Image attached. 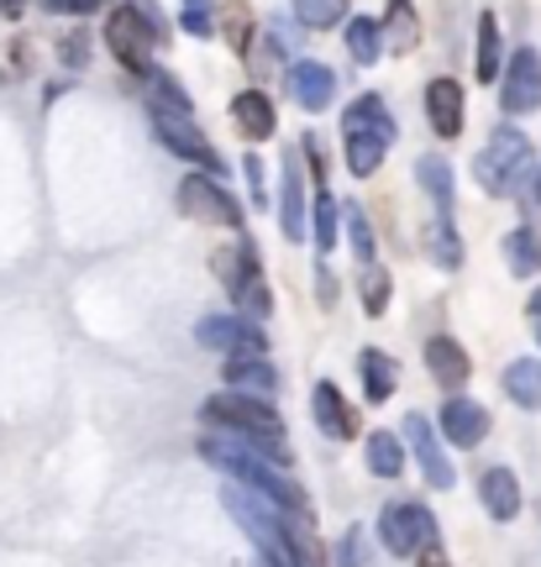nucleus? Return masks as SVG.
I'll return each mask as SVG.
<instances>
[{
    "mask_svg": "<svg viewBox=\"0 0 541 567\" xmlns=\"http://www.w3.org/2000/svg\"><path fill=\"white\" fill-rule=\"evenodd\" d=\"M426 247H431V264L437 268H462V243H458V231H452V210H437L431 216V226H426Z\"/></svg>",
    "mask_w": 541,
    "mask_h": 567,
    "instance_id": "nucleus-26",
    "label": "nucleus"
},
{
    "mask_svg": "<svg viewBox=\"0 0 541 567\" xmlns=\"http://www.w3.org/2000/svg\"><path fill=\"white\" fill-rule=\"evenodd\" d=\"M537 342H541V321H537Z\"/></svg>",
    "mask_w": 541,
    "mask_h": 567,
    "instance_id": "nucleus-44",
    "label": "nucleus"
},
{
    "mask_svg": "<svg viewBox=\"0 0 541 567\" xmlns=\"http://www.w3.org/2000/svg\"><path fill=\"white\" fill-rule=\"evenodd\" d=\"M347 53H353V63H379L384 53V32H379V21H368V17H353L347 21Z\"/></svg>",
    "mask_w": 541,
    "mask_h": 567,
    "instance_id": "nucleus-28",
    "label": "nucleus"
},
{
    "mask_svg": "<svg viewBox=\"0 0 541 567\" xmlns=\"http://www.w3.org/2000/svg\"><path fill=\"white\" fill-rule=\"evenodd\" d=\"M153 132L163 137V147H169V153H180V158L201 163V168H211V174L221 168L216 142H205V132L190 122V116H153Z\"/></svg>",
    "mask_w": 541,
    "mask_h": 567,
    "instance_id": "nucleus-13",
    "label": "nucleus"
},
{
    "mask_svg": "<svg viewBox=\"0 0 541 567\" xmlns=\"http://www.w3.org/2000/svg\"><path fill=\"white\" fill-rule=\"evenodd\" d=\"M421 567H447V563H441V557H437V551H431V557H426V563Z\"/></svg>",
    "mask_w": 541,
    "mask_h": 567,
    "instance_id": "nucleus-42",
    "label": "nucleus"
},
{
    "mask_svg": "<svg viewBox=\"0 0 541 567\" xmlns=\"http://www.w3.org/2000/svg\"><path fill=\"white\" fill-rule=\"evenodd\" d=\"M310 415H316V425H321L331 442H353L363 425H358V410L341 400V389L331 384V379H321V384L310 389Z\"/></svg>",
    "mask_w": 541,
    "mask_h": 567,
    "instance_id": "nucleus-14",
    "label": "nucleus"
},
{
    "mask_svg": "<svg viewBox=\"0 0 541 567\" xmlns=\"http://www.w3.org/2000/svg\"><path fill=\"white\" fill-rule=\"evenodd\" d=\"M525 310H531V321H541V289L531 295V305H525Z\"/></svg>",
    "mask_w": 541,
    "mask_h": 567,
    "instance_id": "nucleus-41",
    "label": "nucleus"
},
{
    "mask_svg": "<svg viewBox=\"0 0 541 567\" xmlns=\"http://www.w3.org/2000/svg\"><path fill=\"white\" fill-rule=\"evenodd\" d=\"M195 342L205 347V352H226V358H242V352H263V331L247 316H205L201 326H195Z\"/></svg>",
    "mask_w": 541,
    "mask_h": 567,
    "instance_id": "nucleus-11",
    "label": "nucleus"
},
{
    "mask_svg": "<svg viewBox=\"0 0 541 567\" xmlns=\"http://www.w3.org/2000/svg\"><path fill=\"white\" fill-rule=\"evenodd\" d=\"M400 436H405V446H410V457L421 463L426 484H431V488H452V484H458V467L447 463V446H441V436L431 431V421H426V415H405Z\"/></svg>",
    "mask_w": 541,
    "mask_h": 567,
    "instance_id": "nucleus-10",
    "label": "nucleus"
},
{
    "mask_svg": "<svg viewBox=\"0 0 541 567\" xmlns=\"http://www.w3.org/2000/svg\"><path fill=\"white\" fill-rule=\"evenodd\" d=\"M358 373H363V400H368V405H384V400L400 389V368H395L389 352H374V347H368L358 358Z\"/></svg>",
    "mask_w": 541,
    "mask_h": 567,
    "instance_id": "nucleus-21",
    "label": "nucleus"
},
{
    "mask_svg": "<svg viewBox=\"0 0 541 567\" xmlns=\"http://www.w3.org/2000/svg\"><path fill=\"white\" fill-rule=\"evenodd\" d=\"M358 295H363V310H368V316H384V310H389V274H384L379 264H363Z\"/></svg>",
    "mask_w": 541,
    "mask_h": 567,
    "instance_id": "nucleus-32",
    "label": "nucleus"
},
{
    "mask_svg": "<svg viewBox=\"0 0 541 567\" xmlns=\"http://www.w3.org/2000/svg\"><path fill=\"white\" fill-rule=\"evenodd\" d=\"M337 231H341V205L321 189V195H316V210H310V237H316L321 252H331V247H337Z\"/></svg>",
    "mask_w": 541,
    "mask_h": 567,
    "instance_id": "nucleus-31",
    "label": "nucleus"
},
{
    "mask_svg": "<svg viewBox=\"0 0 541 567\" xmlns=\"http://www.w3.org/2000/svg\"><path fill=\"white\" fill-rule=\"evenodd\" d=\"M426 368H431V379L441 389H462L468 373H473V358H468V347L458 337H431L426 342Z\"/></svg>",
    "mask_w": 541,
    "mask_h": 567,
    "instance_id": "nucleus-16",
    "label": "nucleus"
},
{
    "mask_svg": "<svg viewBox=\"0 0 541 567\" xmlns=\"http://www.w3.org/2000/svg\"><path fill=\"white\" fill-rule=\"evenodd\" d=\"M216 279L226 284V295L237 300V310L247 321H268V310H274V295H268V284H263V264H258V247L237 237V243L216 252Z\"/></svg>",
    "mask_w": 541,
    "mask_h": 567,
    "instance_id": "nucleus-5",
    "label": "nucleus"
},
{
    "mask_svg": "<svg viewBox=\"0 0 541 567\" xmlns=\"http://www.w3.org/2000/svg\"><path fill=\"white\" fill-rule=\"evenodd\" d=\"M479 499L494 520H516L521 515V484H516V473L510 467H489L479 478Z\"/></svg>",
    "mask_w": 541,
    "mask_h": 567,
    "instance_id": "nucleus-19",
    "label": "nucleus"
},
{
    "mask_svg": "<svg viewBox=\"0 0 541 567\" xmlns=\"http://www.w3.org/2000/svg\"><path fill=\"white\" fill-rule=\"evenodd\" d=\"M142 90H147L153 116H190V95H184V84L174 80V74H163V69H142Z\"/></svg>",
    "mask_w": 541,
    "mask_h": 567,
    "instance_id": "nucleus-22",
    "label": "nucleus"
},
{
    "mask_svg": "<svg viewBox=\"0 0 541 567\" xmlns=\"http://www.w3.org/2000/svg\"><path fill=\"white\" fill-rule=\"evenodd\" d=\"M437 431L452 446H479L483 436H489V410H483L479 400H462V394H452V400L441 405V415H437Z\"/></svg>",
    "mask_w": 541,
    "mask_h": 567,
    "instance_id": "nucleus-15",
    "label": "nucleus"
},
{
    "mask_svg": "<svg viewBox=\"0 0 541 567\" xmlns=\"http://www.w3.org/2000/svg\"><path fill=\"white\" fill-rule=\"evenodd\" d=\"M500 59H504V48H500V21H494V11H483V17H479V63H473L483 84L500 80Z\"/></svg>",
    "mask_w": 541,
    "mask_h": 567,
    "instance_id": "nucleus-27",
    "label": "nucleus"
},
{
    "mask_svg": "<svg viewBox=\"0 0 541 567\" xmlns=\"http://www.w3.org/2000/svg\"><path fill=\"white\" fill-rule=\"evenodd\" d=\"M500 105H504V116H531L541 105V53L537 48H516V53H510Z\"/></svg>",
    "mask_w": 541,
    "mask_h": 567,
    "instance_id": "nucleus-9",
    "label": "nucleus"
},
{
    "mask_svg": "<svg viewBox=\"0 0 541 567\" xmlns=\"http://www.w3.org/2000/svg\"><path fill=\"white\" fill-rule=\"evenodd\" d=\"M201 457L211 467H221V473H232V484L253 488V494H263V499H274V505L284 509H305V494L295 478H284L279 463L274 457H263L258 446H247L242 436H226V431H211V436H201Z\"/></svg>",
    "mask_w": 541,
    "mask_h": 567,
    "instance_id": "nucleus-1",
    "label": "nucleus"
},
{
    "mask_svg": "<svg viewBox=\"0 0 541 567\" xmlns=\"http://www.w3.org/2000/svg\"><path fill=\"white\" fill-rule=\"evenodd\" d=\"M226 389H242V394H274L279 389V373L263 352H242V358H226Z\"/></svg>",
    "mask_w": 541,
    "mask_h": 567,
    "instance_id": "nucleus-18",
    "label": "nucleus"
},
{
    "mask_svg": "<svg viewBox=\"0 0 541 567\" xmlns=\"http://www.w3.org/2000/svg\"><path fill=\"white\" fill-rule=\"evenodd\" d=\"M295 17L300 27H337L347 17V0H295Z\"/></svg>",
    "mask_w": 541,
    "mask_h": 567,
    "instance_id": "nucleus-34",
    "label": "nucleus"
},
{
    "mask_svg": "<svg viewBox=\"0 0 541 567\" xmlns=\"http://www.w3.org/2000/svg\"><path fill=\"white\" fill-rule=\"evenodd\" d=\"M180 27L190 38H211L216 32V0H180Z\"/></svg>",
    "mask_w": 541,
    "mask_h": 567,
    "instance_id": "nucleus-33",
    "label": "nucleus"
},
{
    "mask_svg": "<svg viewBox=\"0 0 541 567\" xmlns=\"http://www.w3.org/2000/svg\"><path fill=\"white\" fill-rule=\"evenodd\" d=\"M416 179L426 184V195L437 200V210H452V168H447V158H431V153H426V158L416 163Z\"/></svg>",
    "mask_w": 541,
    "mask_h": 567,
    "instance_id": "nucleus-30",
    "label": "nucleus"
},
{
    "mask_svg": "<svg viewBox=\"0 0 541 567\" xmlns=\"http://www.w3.org/2000/svg\"><path fill=\"white\" fill-rule=\"evenodd\" d=\"M504 258H510V274H537L541 268V243H537V231L531 226H516L510 237H504Z\"/></svg>",
    "mask_w": 541,
    "mask_h": 567,
    "instance_id": "nucleus-29",
    "label": "nucleus"
},
{
    "mask_svg": "<svg viewBox=\"0 0 541 567\" xmlns=\"http://www.w3.org/2000/svg\"><path fill=\"white\" fill-rule=\"evenodd\" d=\"M416 42V11H410V0H395V38L389 48H410Z\"/></svg>",
    "mask_w": 541,
    "mask_h": 567,
    "instance_id": "nucleus-36",
    "label": "nucleus"
},
{
    "mask_svg": "<svg viewBox=\"0 0 541 567\" xmlns=\"http://www.w3.org/2000/svg\"><path fill=\"white\" fill-rule=\"evenodd\" d=\"M284 95L300 105V111H326L331 95H337V74L316 59H295L284 69Z\"/></svg>",
    "mask_w": 541,
    "mask_h": 567,
    "instance_id": "nucleus-12",
    "label": "nucleus"
},
{
    "mask_svg": "<svg viewBox=\"0 0 541 567\" xmlns=\"http://www.w3.org/2000/svg\"><path fill=\"white\" fill-rule=\"evenodd\" d=\"M201 421L226 431V436H242L247 446H258L263 457H274L279 467H289V446H284V421L274 405H263V394H242V389H226V394H211L201 405Z\"/></svg>",
    "mask_w": 541,
    "mask_h": 567,
    "instance_id": "nucleus-2",
    "label": "nucleus"
},
{
    "mask_svg": "<svg viewBox=\"0 0 541 567\" xmlns=\"http://www.w3.org/2000/svg\"><path fill=\"white\" fill-rule=\"evenodd\" d=\"M395 137H400V126L389 116L384 95H358V101L347 105V116H341V147H347V168L358 179H368L379 168L384 153L395 147Z\"/></svg>",
    "mask_w": 541,
    "mask_h": 567,
    "instance_id": "nucleus-3",
    "label": "nucleus"
},
{
    "mask_svg": "<svg viewBox=\"0 0 541 567\" xmlns=\"http://www.w3.org/2000/svg\"><path fill=\"white\" fill-rule=\"evenodd\" d=\"M163 38V21L159 11L147 6V0H132V6H116L111 17H105V48L116 53L126 69H153V48Z\"/></svg>",
    "mask_w": 541,
    "mask_h": 567,
    "instance_id": "nucleus-6",
    "label": "nucleus"
},
{
    "mask_svg": "<svg viewBox=\"0 0 541 567\" xmlns=\"http://www.w3.org/2000/svg\"><path fill=\"white\" fill-rule=\"evenodd\" d=\"M341 221H347V237H353V252H358V264H374V231H368V216H363V205H341Z\"/></svg>",
    "mask_w": 541,
    "mask_h": 567,
    "instance_id": "nucleus-35",
    "label": "nucleus"
},
{
    "mask_svg": "<svg viewBox=\"0 0 541 567\" xmlns=\"http://www.w3.org/2000/svg\"><path fill=\"white\" fill-rule=\"evenodd\" d=\"M379 542L389 557H416L421 547L437 542V520H431V509L416 505V499H400V505L379 509Z\"/></svg>",
    "mask_w": 541,
    "mask_h": 567,
    "instance_id": "nucleus-7",
    "label": "nucleus"
},
{
    "mask_svg": "<svg viewBox=\"0 0 541 567\" xmlns=\"http://www.w3.org/2000/svg\"><path fill=\"white\" fill-rule=\"evenodd\" d=\"M48 11H63V17H84V11H95V6H105V0H42Z\"/></svg>",
    "mask_w": 541,
    "mask_h": 567,
    "instance_id": "nucleus-38",
    "label": "nucleus"
},
{
    "mask_svg": "<svg viewBox=\"0 0 541 567\" xmlns=\"http://www.w3.org/2000/svg\"><path fill=\"white\" fill-rule=\"evenodd\" d=\"M232 122H237L242 137H274L279 116H274V101L263 90H242L237 101H232Z\"/></svg>",
    "mask_w": 541,
    "mask_h": 567,
    "instance_id": "nucleus-20",
    "label": "nucleus"
},
{
    "mask_svg": "<svg viewBox=\"0 0 541 567\" xmlns=\"http://www.w3.org/2000/svg\"><path fill=\"white\" fill-rule=\"evenodd\" d=\"M0 11H6V17H21V11H27V0H0Z\"/></svg>",
    "mask_w": 541,
    "mask_h": 567,
    "instance_id": "nucleus-40",
    "label": "nucleus"
},
{
    "mask_svg": "<svg viewBox=\"0 0 541 567\" xmlns=\"http://www.w3.org/2000/svg\"><path fill=\"white\" fill-rule=\"evenodd\" d=\"M531 174V142L521 126H500L473 158V179L483 195H516V184Z\"/></svg>",
    "mask_w": 541,
    "mask_h": 567,
    "instance_id": "nucleus-4",
    "label": "nucleus"
},
{
    "mask_svg": "<svg viewBox=\"0 0 541 567\" xmlns=\"http://www.w3.org/2000/svg\"><path fill=\"white\" fill-rule=\"evenodd\" d=\"M426 122H431L437 137H458L462 132V84L458 80L426 84Z\"/></svg>",
    "mask_w": 541,
    "mask_h": 567,
    "instance_id": "nucleus-17",
    "label": "nucleus"
},
{
    "mask_svg": "<svg viewBox=\"0 0 541 567\" xmlns=\"http://www.w3.org/2000/svg\"><path fill=\"white\" fill-rule=\"evenodd\" d=\"M363 457H368V473H374V478H400L405 436H400V431H374V436H368V446H363Z\"/></svg>",
    "mask_w": 541,
    "mask_h": 567,
    "instance_id": "nucleus-24",
    "label": "nucleus"
},
{
    "mask_svg": "<svg viewBox=\"0 0 541 567\" xmlns=\"http://www.w3.org/2000/svg\"><path fill=\"white\" fill-rule=\"evenodd\" d=\"M531 195H537V205H541V174H537V184H531Z\"/></svg>",
    "mask_w": 541,
    "mask_h": 567,
    "instance_id": "nucleus-43",
    "label": "nucleus"
},
{
    "mask_svg": "<svg viewBox=\"0 0 541 567\" xmlns=\"http://www.w3.org/2000/svg\"><path fill=\"white\" fill-rule=\"evenodd\" d=\"M180 210L190 221H205V226H232V231L242 226V205L232 200V195L221 189V179H211V174L180 179Z\"/></svg>",
    "mask_w": 541,
    "mask_h": 567,
    "instance_id": "nucleus-8",
    "label": "nucleus"
},
{
    "mask_svg": "<svg viewBox=\"0 0 541 567\" xmlns=\"http://www.w3.org/2000/svg\"><path fill=\"white\" fill-rule=\"evenodd\" d=\"M247 179H253V195H258V205H263V158L258 153H247Z\"/></svg>",
    "mask_w": 541,
    "mask_h": 567,
    "instance_id": "nucleus-39",
    "label": "nucleus"
},
{
    "mask_svg": "<svg viewBox=\"0 0 541 567\" xmlns=\"http://www.w3.org/2000/svg\"><path fill=\"white\" fill-rule=\"evenodd\" d=\"M337 567H363V557H358V530H347L337 542Z\"/></svg>",
    "mask_w": 541,
    "mask_h": 567,
    "instance_id": "nucleus-37",
    "label": "nucleus"
},
{
    "mask_svg": "<svg viewBox=\"0 0 541 567\" xmlns=\"http://www.w3.org/2000/svg\"><path fill=\"white\" fill-rule=\"evenodd\" d=\"M504 394L521 410H541V363L537 358H516L504 368Z\"/></svg>",
    "mask_w": 541,
    "mask_h": 567,
    "instance_id": "nucleus-25",
    "label": "nucleus"
},
{
    "mask_svg": "<svg viewBox=\"0 0 541 567\" xmlns=\"http://www.w3.org/2000/svg\"><path fill=\"white\" fill-rule=\"evenodd\" d=\"M284 237L305 243V179H300V153L284 158Z\"/></svg>",
    "mask_w": 541,
    "mask_h": 567,
    "instance_id": "nucleus-23",
    "label": "nucleus"
}]
</instances>
